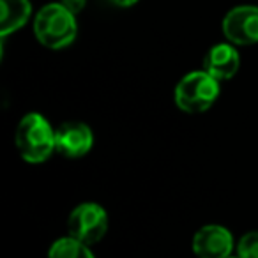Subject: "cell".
Wrapping results in <instances>:
<instances>
[{"label":"cell","mask_w":258,"mask_h":258,"mask_svg":"<svg viewBox=\"0 0 258 258\" xmlns=\"http://www.w3.org/2000/svg\"><path fill=\"white\" fill-rule=\"evenodd\" d=\"M15 145L23 161L30 165H41L57 151L55 129L44 115L30 111L23 115L16 127Z\"/></svg>","instance_id":"6da1fadb"},{"label":"cell","mask_w":258,"mask_h":258,"mask_svg":"<svg viewBox=\"0 0 258 258\" xmlns=\"http://www.w3.org/2000/svg\"><path fill=\"white\" fill-rule=\"evenodd\" d=\"M34 34L43 46L50 50H60L75 41L78 34L76 15L62 4H48L36 15Z\"/></svg>","instance_id":"7a4b0ae2"},{"label":"cell","mask_w":258,"mask_h":258,"mask_svg":"<svg viewBox=\"0 0 258 258\" xmlns=\"http://www.w3.org/2000/svg\"><path fill=\"white\" fill-rule=\"evenodd\" d=\"M219 96V82L205 69L191 71L179 80L175 87V104L186 113H204Z\"/></svg>","instance_id":"3957f363"},{"label":"cell","mask_w":258,"mask_h":258,"mask_svg":"<svg viewBox=\"0 0 258 258\" xmlns=\"http://www.w3.org/2000/svg\"><path fill=\"white\" fill-rule=\"evenodd\" d=\"M108 232V214L103 205L83 202L76 205L68 218V233L85 244H96Z\"/></svg>","instance_id":"277c9868"},{"label":"cell","mask_w":258,"mask_h":258,"mask_svg":"<svg viewBox=\"0 0 258 258\" xmlns=\"http://www.w3.org/2000/svg\"><path fill=\"white\" fill-rule=\"evenodd\" d=\"M223 34L230 43L239 46L258 43V6L233 8L223 20Z\"/></svg>","instance_id":"5b68a950"},{"label":"cell","mask_w":258,"mask_h":258,"mask_svg":"<svg viewBox=\"0 0 258 258\" xmlns=\"http://www.w3.org/2000/svg\"><path fill=\"white\" fill-rule=\"evenodd\" d=\"M233 235L221 225H205L193 235V253L198 258H226L233 251Z\"/></svg>","instance_id":"8992f818"},{"label":"cell","mask_w":258,"mask_h":258,"mask_svg":"<svg viewBox=\"0 0 258 258\" xmlns=\"http://www.w3.org/2000/svg\"><path fill=\"white\" fill-rule=\"evenodd\" d=\"M55 145H57V152H60L66 158H82L92 149L94 133L85 122H64L55 129Z\"/></svg>","instance_id":"52a82bcc"},{"label":"cell","mask_w":258,"mask_h":258,"mask_svg":"<svg viewBox=\"0 0 258 258\" xmlns=\"http://www.w3.org/2000/svg\"><path fill=\"white\" fill-rule=\"evenodd\" d=\"M240 68L239 51L233 48V44L219 43L207 51L204 58V69L211 76H214L218 82L230 80L237 75Z\"/></svg>","instance_id":"ba28073f"},{"label":"cell","mask_w":258,"mask_h":258,"mask_svg":"<svg viewBox=\"0 0 258 258\" xmlns=\"http://www.w3.org/2000/svg\"><path fill=\"white\" fill-rule=\"evenodd\" d=\"M32 6L29 0H0V36L20 30L29 20Z\"/></svg>","instance_id":"9c48e42d"},{"label":"cell","mask_w":258,"mask_h":258,"mask_svg":"<svg viewBox=\"0 0 258 258\" xmlns=\"http://www.w3.org/2000/svg\"><path fill=\"white\" fill-rule=\"evenodd\" d=\"M48 258H96V256L90 251L89 244L68 235V237H62V239H57L51 244L50 251H48Z\"/></svg>","instance_id":"30bf717a"},{"label":"cell","mask_w":258,"mask_h":258,"mask_svg":"<svg viewBox=\"0 0 258 258\" xmlns=\"http://www.w3.org/2000/svg\"><path fill=\"white\" fill-rule=\"evenodd\" d=\"M239 258H258V230L244 233L235 246Z\"/></svg>","instance_id":"8fae6325"},{"label":"cell","mask_w":258,"mask_h":258,"mask_svg":"<svg viewBox=\"0 0 258 258\" xmlns=\"http://www.w3.org/2000/svg\"><path fill=\"white\" fill-rule=\"evenodd\" d=\"M87 0H62V6H64L68 11H71L73 15H78L82 13V9L85 8Z\"/></svg>","instance_id":"7c38bea8"},{"label":"cell","mask_w":258,"mask_h":258,"mask_svg":"<svg viewBox=\"0 0 258 258\" xmlns=\"http://www.w3.org/2000/svg\"><path fill=\"white\" fill-rule=\"evenodd\" d=\"M113 4H117V6H120V8H129V6H133V4H137L138 0H111Z\"/></svg>","instance_id":"4fadbf2b"},{"label":"cell","mask_w":258,"mask_h":258,"mask_svg":"<svg viewBox=\"0 0 258 258\" xmlns=\"http://www.w3.org/2000/svg\"><path fill=\"white\" fill-rule=\"evenodd\" d=\"M226 258H239V256H232V254H230V256H226Z\"/></svg>","instance_id":"5bb4252c"}]
</instances>
